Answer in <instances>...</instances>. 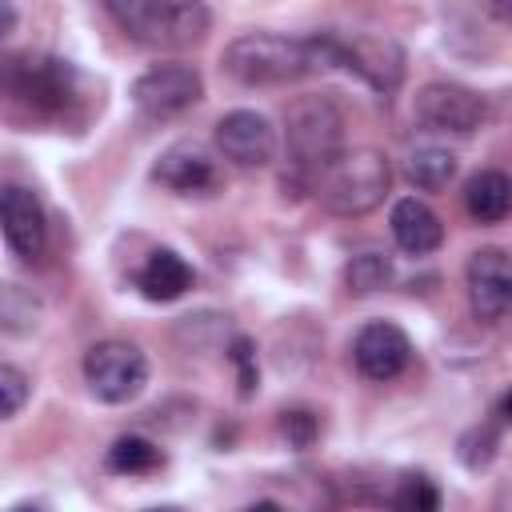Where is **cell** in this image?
I'll return each instance as SVG.
<instances>
[{
	"label": "cell",
	"instance_id": "1",
	"mask_svg": "<svg viewBox=\"0 0 512 512\" xmlns=\"http://www.w3.org/2000/svg\"><path fill=\"white\" fill-rule=\"evenodd\" d=\"M388 188H392V164L376 148L340 152L316 172V196L332 216H364L384 204Z\"/></svg>",
	"mask_w": 512,
	"mask_h": 512
},
{
	"label": "cell",
	"instance_id": "2",
	"mask_svg": "<svg viewBox=\"0 0 512 512\" xmlns=\"http://www.w3.org/2000/svg\"><path fill=\"white\" fill-rule=\"evenodd\" d=\"M108 16L148 48H188L208 36V4L204 0H104Z\"/></svg>",
	"mask_w": 512,
	"mask_h": 512
},
{
	"label": "cell",
	"instance_id": "3",
	"mask_svg": "<svg viewBox=\"0 0 512 512\" xmlns=\"http://www.w3.org/2000/svg\"><path fill=\"white\" fill-rule=\"evenodd\" d=\"M220 68L248 88H268V84H288L312 72L308 64V44L292 40V36H276V32H244L236 36L224 56Z\"/></svg>",
	"mask_w": 512,
	"mask_h": 512
},
{
	"label": "cell",
	"instance_id": "4",
	"mask_svg": "<svg viewBox=\"0 0 512 512\" xmlns=\"http://www.w3.org/2000/svg\"><path fill=\"white\" fill-rule=\"evenodd\" d=\"M288 152L300 172H320L344 152V112L332 96H300L288 108Z\"/></svg>",
	"mask_w": 512,
	"mask_h": 512
},
{
	"label": "cell",
	"instance_id": "5",
	"mask_svg": "<svg viewBox=\"0 0 512 512\" xmlns=\"http://www.w3.org/2000/svg\"><path fill=\"white\" fill-rule=\"evenodd\" d=\"M84 384L100 404H128L148 384V360L128 340H100L84 352Z\"/></svg>",
	"mask_w": 512,
	"mask_h": 512
},
{
	"label": "cell",
	"instance_id": "6",
	"mask_svg": "<svg viewBox=\"0 0 512 512\" xmlns=\"http://www.w3.org/2000/svg\"><path fill=\"white\" fill-rule=\"evenodd\" d=\"M412 112H416V124H424L428 132H452V136H472L488 116L484 100L472 88L448 84V80L424 84L412 100Z\"/></svg>",
	"mask_w": 512,
	"mask_h": 512
},
{
	"label": "cell",
	"instance_id": "7",
	"mask_svg": "<svg viewBox=\"0 0 512 512\" xmlns=\"http://www.w3.org/2000/svg\"><path fill=\"white\" fill-rule=\"evenodd\" d=\"M200 96H204V80L192 64H156L132 84V104L152 120L180 116L192 104H200Z\"/></svg>",
	"mask_w": 512,
	"mask_h": 512
},
{
	"label": "cell",
	"instance_id": "8",
	"mask_svg": "<svg viewBox=\"0 0 512 512\" xmlns=\"http://www.w3.org/2000/svg\"><path fill=\"white\" fill-rule=\"evenodd\" d=\"M12 96H20L36 112H60L76 96V68L56 56H20L8 72Z\"/></svg>",
	"mask_w": 512,
	"mask_h": 512
},
{
	"label": "cell",
	"instance_id": "9",
	"mask_svg": "<svg viewBox=\"0 0 512 512\" xmlns=\"http://www.w3.org/2000/svg\"><path fill=\"white\" fill-rule=\"evenodd\" d=\"M0 236L20 260H36L48 248V216L32 188L0 184Z\"/></svg>",
	"mask_w": 512,
	"mask_h": 512
},
{
	"label": "cell",
	"instance_id": "10",
	"mask_svg": "<svg viewBox=\"0 0 512 512\" xmlns=\"http://www.w3.org/2000/svg\"><path fill=\"white\" fill-rule=\"evenodd\" d=\"M468 304L472 316L484 324H496L508 316L512 304V268H508V252L488 244L480 252H472L468 260Z\"/></svg>",
	"mask_w": 512,
	"mask_h": 512
},
{
	"label": "cell",
	"instance_id": "11",
	"mask_svg": "<svg viewBox=\"0 0 512 512\" xmlns=\"http://www.w3.org/2000/svg\"><path fill=\"white\" fill-rule=\"evenodd\" d=\"M412 360V340L404 336V328L388 324V320H372L356 332L352 340V364L364 380H396Z\"/></svg>",
	"mask_w": 512,
	"mask_h": 512
},
{
	"label": "cell",
	"instance_id": "12",
	"mask_svg": "<svg viewBox=\"0 0 512 512\" xmlns=\"http://www.w3.org/2000/svg\"><path fill=\"white\" fill-rule=\"evenodd\" d=\"M216 148L224 152V160L240 168H260L276 156V128L268 124V116L252 108H236L216 120Z\"/></svg>",
	"mask_w": 512,
	"mask_h": 512
},
{
	"label": "cell",
	"instance_id": "13",
	"mask_svg": "<svg viewBox=\"0 0 512 512\" xmlns=\"http://www.w3.org/2000/svg\"><path fill=\"white\" fill-rule=\"evenodd\" d=\"M388 224H392V240H396L408 256H428V252H436L440 240H444V224H440V216H436L424 200H416V196L396 200Z\"/></svg>",
	"mask_w": 512,
	"mask_h": 512
},
{
	"label": "cell",
	"instance_id": "14",
	"mask_svg": "<svg viewBox=\"0 0 512 512\" xmlns=\"http://www.w3.org/2000/svg\"><path fill=\"white\" fill-rule=\"evenodd\" d=\"M136 288L152 304L180 300L192 288V264L180 252H172V248H156V252H148L144 268L136 272Z\"/></svg>",
	"mask_w": 512,
	"mask_h": 512
},
{
	"label": "cell",
	"instance_id": "15",
	"mask_svg": "<svg viewBox=\"0 0 512 512\" xmlns=\"http://www.w3.org/2000/svg\"><path fill=\"white\" fill-rule=\"evenodd\" d=\"M152 176H156L164 188L184 192V196H192V192H208V188L216 184V168H212V160H208L196 144H172V148L156 160Z\"/></svg>",
	"mask_w": 512,
	"mask_h": 512
},
{
	"label": "cell",
	"instance_id": "16",
	"mask_svg": "<svg viewBox=\"0 0 512 512\" xmlns=\"http://www.w3.org/2000/svg\"><path fill=\"white\" fill-rule=\"evenodd\" d=\"M464 208L476 224H500L512 208V184L504 172L484 168L464 184Z\"/></svg>",
	"mask_w": 512,
	"mask_h": 512
},
{
	"label": "cell",
	"instance_id": "17",
	"mask_svg": "<svg viewBox=\"0 0 512 512\" xmlns=\"http://www.w3.org/2000/svg\"><path fill=\"white\" fill-rule=\"evenodd\" d=\"M392 256L388 252H380V248H364V252H356L348 264H344V284H348V292L352 296H372V292H380V288H388L392 284Z\"/></svg>",
	"mask_w": 512,
	"mask_h": 512
},
{
	"label": "cell",
	"instance_id": "18",
	"mask_svg": "<svg viewBox=\"0 0 512 512\" xmlns=\"http://www.w3.org/2000/svg\"><path fill=\"white\" fill-rule=\"evenodd\" d=\"M404 176H408V184H416L424 192H440L456 176V156L448 148H432V144L428 148H416L408 156V164H404Z\"/></svg>",
	"mask_w": 512,
	"mask_h": 512
},
{
	"label": "cell",
	"instance_id": "19",
	"mask_svg": "<svg viewBox=\"0 0 512 512\" xmlns=\"http://www.w3.org/2000/svg\"><path fill=\"white\" fill-rule=\"evenodd\" d=\"M112 472L120 476H144V472H156L164 464V452L144 440V436H120L112 448H108V460H104Z\"/></svg>",
	"mask_w": 512,
	"mask_h": 512
},
{
	"label": "cell",
	"instance_id": "20",
	"mask_svg": "<svg viewBox=\"0 0 512 512\" xmlns=\"http://www.w3.org/2000/svg\"><path fill=\"white\" fill-rule=\"evenodd\" d=\"M496 448H500V420L476 424V428H468L460 436V464L472 468V472H480V468H488L496 460Z\"/></svg>",
	"mask_w": 512,
	"mask_h": 512
},
{
	"label": "cell",
	"instance_id": "21",
	"mask_svg": "<svg viewBox=\"0 0 512 512\" xmlns=\"http://www.w3.org/2000/svg\"><path fill=\"white\" fill-rule=\"evenodd\" d=\"M392 504L404 512H436L440 508V492L428 476H404L400 488L392 492Z\"/></svg>",
	"mask_w": 512,
	"mask_h": 512
},
{
	"label": "cell",
	"instance_id": "22",
	"mask_svg": "<svg viewBox=\"0 0 512 512\" xmlns=\"http://www.w3.org/2000/svg\"><path fill=\"white\" fill-rule=\"evenodd\" d=\"M228 360L236 364V380H240V396H252L260 388V364H256V344L248 336H232L228 344Z\"/></svg>",
	"mask_w": 512,
	"mask_h": 512
},
{
	"label": "cell",
	"instance_id": "23",
	"mask_svg": "<svg viewBox=\"0 0 512 512\" xmlns=\"http://www.w3.org/2000/svg\"><path fill=\"white\" fill-rule=\"evenodd\" d=\"M28 392H32L28 376H24L16 364H4V360H0V420L16 416V412L28 404Z\"/></svg>",
	"mask_w": 512,
	"mask_h": 512
},
{
	"label": "cell",
	"instance_id": "24",
	"mask_svg": "<svg viewBox=\"0 0 512 512\" xmlns=\"http://www.w3.org/2000/svg\"><path fill=\"white\" fill-rule=\"evenodd\" d=\"M280 432H284V440H288L296 452H304V448H312V440L320 436V420H316V412H308V408H288V412H280Z\"/></svg>",
	"mask_w": 512,
	"mask_h": 512
},
{
	"label": "cell",
	"instance_id": "25",
	"mask_svg": "<svg viewBox=\"0 0 512 512\" xmlns=\"http://www.w3.org/2000/svg\"><path fill=\"white\" fill-rule=\"evenodd\" d=\"M12 28H16V8H12V0H0V40H4Z\"/></svg>",
	"mask_w": 512,
	"mask_h": 512
},
{
	"label": "cell",
	"instance_id": "26",
	"mask_svg": "<svg viewBox=\"0 0 512 512\" xmlns=\"http://www.w3.org/2000/svg\"><path fill=\"white\" fill-rule=\"evenodd\" d=\"M488 4L496 8V16H504V12H508V4H504V0H488Z\"/></svg>",
	"mask_w": 512,
	"mask_h": 512
}]
</instances>
